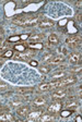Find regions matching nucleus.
<instances>
[{"label": "nucleus", "instance_id": "37", "mask_svg": "<svg viewBox=\"0 0 82 122\" xmlns=\"http://www.w3.org/2000/svg\"><path fill=\"white\" fill-rule=\"evenodd\" d=\"M1 64H2V59L0 58V66H1Z\"/></svg>", "mask_w": 82, "mask_h": 122}, {"label": "nucleus", "instance_id": "33", "mask_svg": "<svg viewBox=\"0 0 82 122\" xmlns=\"http://www.w3.org/2000/svg\"><path fill=\"white\" fill-rule=\"evenodd\" d=\"M3 41H3V37H2V36H0V45H1Z\"/></svg>", "mask_w": 82, "mask_h": 122}, {"label": "nucleus", "instance_id": "21", "mask_svg": "<svg viewBox=\"0 0 82 122\" xmlns=\"http://www.w3.org/2000/svg\"><path fill=\"white\" fill-rule=\"evenodd\" d=\"M8 48H9V41H3V43L0 45V53L5 50H8Z\"/></svg>", "mask_w": 82, "mask_h": 122}, {"label": "nucleus", "instance_id": "27", "mask_svg": "<svg viewBox=\"0 0 82 122\" xmlns=\"http://www.w3.org/2000/svg\"><path fill=\"white\" fill-rule=\"evenodd\" d=\"M21 104H22V102H21L20 99H19V100H18V98H16V100H12V102H10V105H12V106H13V107L20 106V105H21Z\"/></svg>", "mask_w": 82, "mask_h": 122}, {"label": "nucleus", "instance_id": "24", "mask_svg": "<svg viewBox=\"0 0 82 122\" xmlns=\"http://www.w3.org/2000/svg\"><path fill=\"white\" fill-rule=\"evenodd\" d=\"M12 56H13V51L10 50V49H9V50H5V52L1 55L2 58H10V57H12Z\"/></svg>", "mask_w": 82, "mask_h": 122}, {"label": "nucleus", "instance_id": "5", "mask_svg": "<svg viewBox=\"0 0 82 122\" xmlns=\"http://www.w3.org/2000/svg\"><path fill=\"white\" fill-rule=\"evenodd\" d=\"M27 22H28V18L26 16H23V15H19V16H16L13 19V23L14 24H18L20 26H27Z\"/></svg>", "mask_w": 82, "mask_h": 122}, {"label": "nucleus", "instance_id": "8", "mask_svg": "<svg viewBox=\"0 0 82 122\" xmlns=\"http://www.w3.org/2000/svg\"><path fill=\"white\" fill-rule=\"evenodd\" d=\"M33 105L35 108H42V107H44V105H46V99L44 98L43 96L36 97V98L34 99Z\"/></svg>", "mask_w": 82, "mask_h": 122}, {"label": "nucleus", "instance_id": "13", "mask_svg": "<svg viewBox=\"0 0 82 122\" xmlns=\"http://www.w3.org/2000/svg\"><path fill=\"white\" fill-rule=\"evenodd\" d=\"M62 61H64V57L62 56H56V57H54L53 58V60L50 61V63H49V66H57V64H59V63H61Z\"/></svg>", "mask_w": 82, "mask_h": 122}, {"label": "nucleus", "instance_id": "28", "mask_svg": "<svg viewBox=\"0 0 82 122\" xmlns=\"http://www.w3.org/2000/svg\"><path fill=\"white\" fill-rule=\"evenodd\" d=\"M21 39V37L20 36H14V37H10L9 38V43H12V41H20Z\"/></svg>", "mask_w": 82, "mask_h": 122}, {"label": "nucleus", "instance_id": "29", "mask_svg": "<svg viewBox=\"0 0 82 122\" xmlns=\"http://www.w3.org/2000/svg\"><path fill=\"white\" fill-rule=\"evenodd\" d=\"M80 69H81V66H74V68H71L70 71L71 72H80Z\"/></svg>", "mask_w": 82, "mask_h": 122}, {"label": "nucleus", "instance_id": "6", "mask_svg": "<svg viewBox=\"0 0 82 122\" xmlns=\"http://www.w3.org/2000/svg\"><path fill=\"white\" fill-rule=\"evenodd\" d=\"M76 81H77L76 76H69V77H66V76H65V77L60 79V82H61V87L69 86L70 84H73Z\"/></svg>", "mask_w": 82, "mask_h": 122}, {"label": "nucleus", "instance_id": "22", "mask_svg": "<svg viewBox=\"0 0 82 122\" xmlns=\"http://www.w3.org/2000/svg\"><path fill=\"white\" fill-rule=\"evenodd\" d=\"M9 91V85L5 82H1L0 81V92H7Z\"/></svg>", "mask_w": 82, "mask_h": 122}, {"label": "nucleus", "instance_id": "23", "mask_svg": "<svg viewBox=\"0 0 82 122\" xmlns=\"http://www.w3.org/2000/svg\"><path fill=\"white\" fill-rule=\"evenodd\" d=\"M50 89V86H49V84H41L39 85V91L42 92H47Z\"/></svg>", "mask_w": 82, "mask_h": 122}, {"label": "nucleus", "instance_id": "9", "mask_svg": "<svg viewBox=\"0 0 82 122\" xmlns=\"http://www.w3.org/2000/svg\"><path fill=\"white\" fill-rule=\"evenodd\" d=\"M16 113H18V116H20V117H22V118H26L27 114L30 113V107L22 106L21 108H19V109L16 110Z\"/></svg>", "mask_w": 82, "mask_h": 122}, {"label": "nucleus", "instance_id": "20", "mask_svg": "<svg viewBox=\"0 0 82 122\" xmlns=\"http://www.w3.org/2000/svg\"><path fill=\"white\" fill-rule=\"evenodd\" d=\"M76 105H77V102H76V99H67L64 106H67V107H73V106H76Z\"/></svg>", "mask_w": 82, "mask_h": 122}, {"label": "nucleus", "instance_id": "11", "mask_svg": "<svg viewBox=\"0 0 82 122\" xmlns=\"http://www.w3.org/2000/svg\"><path fill=\"white\" fill-rule=\"evenodd\" d=\"M53 119H56V113H44L42 116H39L38 118L39 121H44V122L50 121Z\"/></svg>", "mask_w": 82, "mask_h": 122}, {"label": "nucleus", "instance_id": "3", "mask_svg": "<svg viewBox=\"0 0 82 122\" xmlns=\"http://www.w3.org/2000/svg\"><path fill=\"white\" fill-rule=\"evenodd\" d=\"M67 94H68V92H67L66 87H60V88H57L51 94V98H53V100H61L62 98L67 96Z\"/></svg>", "mask_w": 82, "mask_h": 122}, {"label": "nucleus", "instance_id": "7", "mask_svg": "<svg viewBox=\"0 0 82 122\" xmlns=\"http://www.w3.org/2000/svg\"><path fill=\"white\" fill-rule=\"evenodd\" d=\"M70 63H77V64H80L81 62V53H78V52H72L70 53L69 58H68Z\"/></svg>", "mask_w": 82, "mask_h": 122}, {"label": "nucleus", "instance_id": "31", "mask_svg": "<svg viewBox=\"0 0 82 122\" xmlns=\"http://www.w3.org/2000/svg\"><path fill=\"white\" fill-rule=\"evenodd\" d=\"M30 64H31V66H37V64H38V63H37V61L31 60V61H30Z\"/></svg>", "mask_w": 82, "mask_h": 122}, {"label": "nucleus", "instance_id": "4", "mask_svg": "<svg viewBox=\"0 0 82 122\" xmlns=\"http://www.w3.org/2000/svg\"><path fill=\"white\" fill-rule=\"evenodd\" d=\"M66 43L70 48H73V49L80 48V46H81V38L78 37V36H71V37L67 38Z\"/></svg>", "mask_w": 82, "mask_h": 122}, {"label": "nucleus", "instance_id": "1", "mask_svg": "<svg viewBox=\"0 0 82 122\" xmlns=\"http://www.w3.org/2000/svg\"><path fill=\"white\" fill-rule=\"evenodd\" d=\"M64 104H62L61 100H54L51 102V105H49L48 107V112L49 113H58V112L61 111Z\"/></svg>", "mask_w": 82, "mask_h": 122}, {"label": "nucleus", "instance_id": "14", "mask_svg": "<svg viewBox=\"0 0 82 122\" xmlns=\"http://www.w3.org/2000/svg\"><path fill=\"white\" fill-rule=\"evenodd\" d=\"M34 89L32 88V87H21V88H18L16 89V93H19V94H27V93H30V94H32L33 93Z\"/></svg>", "mask_w": 82, "mask_h": 122}, {"label": "nucleus", "instance_id": "35", "mask_svg": "<svg viewBox=\"0 0 82 122\" xmlns=\"http://www.w3.org/2000/svg\"><path fill=\"white\" fill-rule=\"evenodd\" d=\"M21 38H23V39H25V38H28V35H23Z\"/></svg>", "mask_w": 82, "mask_h": 122}, {"label": "nucleus", "instance_id": "18", "mask_svg": "<svg viewBox=\"0 0 82 122\" xmlns=\"http://www.w3.org/2000/svg\"><path fill=\"white\" fill-rule=\"evenodd\" d=\"M44 36L41 35V34H34V35L30 36V41H43Z\"/></svg>", "mask_w": 82, "mask_h": 122}, {"label": "nucleus", "instance_id": "25", "mask_svg": "<svg viewBox=\"0 0 82 122\" xmlns=\"http://www.w3.org/2000/svg\"><path fill=\"white\" fill-rule=\"evenodd\" d=\"M14 49H16L19 52H23V51L26 50V47L24 45H16L14 46Z\"/></svg>", "mask_w": 82, "mask_h": 122}, {"label": "nucleus", "instance_id": "10", "mask_svg": "<svg viewBox=\"0 0 82 122\" xmlns=\"http://www.w3.org/2000/svg\"><path fill=\"white\" fill-rule=\"evenodd\" d=\"M38 25L41 28H49V27H53L54 26V22L48 19H43L38 22Z\"/></svg>", "mask_w": 82, "mask_h": 122}, {"label": "nucleus", "instance_id": "30", "mask_svg": "<svg viewBox=\"0 0 82 122\" xmlns=\"http://www.w3.org/2000/svg\"><path fill=\"white\" fill-rule=\"evenodd\" d=\"M28 47H30V48H36V49H41V48H42V46H41V45H35V46L30 45Z\"/></svg>", "mask_w": 82, "mask_h": 122}, {"label": "nucleus", "instance_id": "36", "mask_svg": "<svg viewBox=\"0 0 82 122\" xmlns=\"http://www.w3.org/2000/svg\"><path fill=\"white\" fill-rule=\"evenodd\" d=\"M62 51H64V55H67V49H66V48L62 49Z\"/></svg>", "mask_w": 82, "mask_h": 122}, {"label": "nucleus", "instance_id": "26", "mask_svg": "<svg viewBox=\"0 0 82 122\" xmlns=\"http://www.w3.org/2000/svg\"><path fill=\"white\" fill-rule=\"evenodd\" d=\"M50 66H48V64H46L45 66H42L41 68V72H43V73H48L49 71H50Z\"/></svg>", "mask_w": 82, "mask_h": 122}, {"label": "nucleus", "instance_id": "15", "mask_svg": "<svg viewBox=\"0 0 82 122\" xmlns=\"http://www.w3.org/2000/svg\"><path fill=\"white\" fill-rule=\"evenodd\" d=\"M65 76H66V73H65L64 71H58V72H56V73L51 74V77H50V79L53 80V81H55V80L62 79V77H65Z\"/></svg>", "mask_w": 82, "mask_h": 122}, {"label": "nucleus", "instance_id": "19", "mask_svg": "<svg viewBox=\"0 0 82 122\" xmlns=\"http://www.w3.org/2000/svg\"><path fill=\"white\" fill-rule=\"evenodd\" d=\"M48 41H49V44H51V45L56 46L57 44H58L59 39H58V37H57L56 34H51V35L48 37Z\"/></svg>", "mask_w": 82, "mask_h": 122}, {"label": "nucleus", "instance_id": "32", "mask_svg": "<svg viewBox=\"0 0 82 122\" xmlns=\"http://www.w3.org/2000/svg\"><path fill=\"white\" fill-rule=\"evenodd\" d=\"M69 114H70V112H69V111H64V112H62L61 116H62V117H67V116H69Z\"/></svg>", "mask_w": 82, "mask_h": 122}, {"label": "nucleus", "instance_id": "12", "mask_svg": "<svg viewBox=\"0 0 82 122\" xmlns=\"http://www.w3.org/2000/svg\"><path fill=\"white\" fill-rule=\"evenodd\" d=\"M42 110H36V111L34 112H30V113L27 114V117H26V119L30 120V121H33V120H36V119H38L39 116L42 114Z\"/></svg>", "mask_w": 82, "mask_h": 122}, {"label": "nucleus", "instance_id": "34", "mask_svg": "<svg viewBox=\"0 0 82 122\" xmlns=\"http://www.w3.org/2000/svg\"><path fill=\"white\" fill-rule=\"evenodd\" d=\"M2 34H3V30H2V27L0 26V36L2 35Z\"/></svg>", "mask_w": 82, "mask_h": 122}, {"label": "nucleus", "instance_id": "17", "mask_svg": "<svg viewBox=\"0 0 82 122\" xmlns=\"http://www.w3.org/2000/svg\"><path fill=\"white\" fill-rule=\"evenodd\" d=\"M38 22H39L38 16H32V18H28L27 26H35L36 24H38Z\"/></svg>", "mask_w": 82, "mask_h": 122}, {"label": "nucleus", "instance_id": "2", "mask_svg": "<svg viewBox=\"0 0 82 122\" xmlns=\"http://www.w3.org/2000/svg\"><path fill=\"white\" fill-rule=\"evenodd\" d=\"M34 56V51H23V52H18L14 56V59L16 60H22V61H30L32 60V58H33Z\"/></svg>", "mask_w": 82, "mask_h": 122}, {"label": "nucleus", "instance_id": "16", "mask_svg": "<svg viewBox=\"0 0 82 122\" xmlns=\"http://www.w3.org/2000/svg\"><path fill=\"white\" fill-rule=\"evenodd\" d=\"M53 58H54V55L51 52H47L46 55H44V57H43V62L45 64H49L50 61L53 60Z\"/></svg>", "mask_w": 82, "mask_h": 122}]
</instances>
